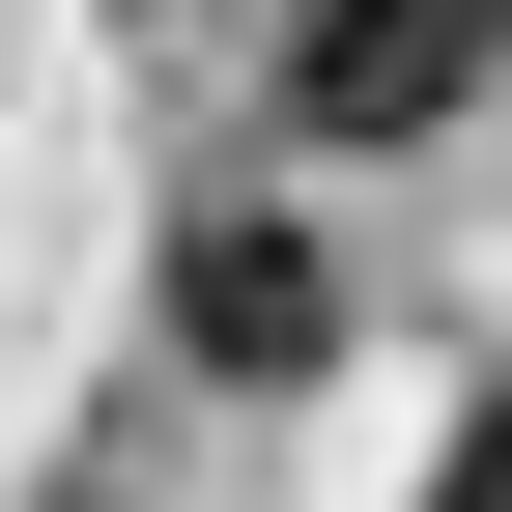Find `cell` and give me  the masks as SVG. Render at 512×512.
<instances>
[{
    "instance_id": "1",
    "label": "cell",
    "mask_w": 512,
    "mask_h": 512,
    "mask_svg": "<svg viewBox=\"0 0 512 512\" xmlns=\"http://www.w3.org/2000/svg\"><path fill=\"white\" fill-rule=\"evenodd\" d=\"M484 57H512V0H285V114L313 143H427Z\"/></svg>"
},
{
    "instance_id": "2",
    "label": "cell",
    "mask_w": 512,
    "mask_h": 512,
    "mask_svg": "<svg viewBox=\"0 0 512 512\" xmlns=\"http://www.w3.org/2000/svg\"><path fill=\"white\" fill-rule=\"evenodd\" d=\"M171 342H200V370H313V342H342V285H313V228H285V200L171 228Z\"/></svg>"
},
{
    "instance_id": "3",
    "label": "cell",
    "mask_w": 512,
    "mask_h": 512,
    "mask_svg": "<svg viewBox=\"0 0 512 512\" xmlns=\"http://www.w3.org/2000/svg\"><path fill=\"white\" fill-rule=\"evenodd\" d=\"M427 512H512V427H456V484H427Z\"/></svg>"
}]
</instances>
